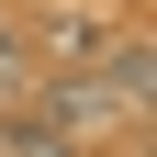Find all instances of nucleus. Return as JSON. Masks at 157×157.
I'll list each match as a JSON object with an SVG mask.
<instances>
[{"label": "nucleus", "mask_w": 157, "mask_h": 157, "mask_svg": "<svg viewBox=\"0 0 157 157\" xmlns=\"http://www.w3.org/2000/svg\"><path fill=\"white\" fill-rule=\"evenodd\" d=\"M0 157H78V135L56 124V112H11V135H0Z\"/></svg>", "instance_id": "nucleus-2"}, {"label": "nucleus", "mask_w": 157, "mask_h": 157, "mask_svg": "<svg viewBox=\"0 0 157 157\" xmlns=\"http://www.w3.org/2000/svg\"><path fill=\"white\" fill-rule=\"evenodd\" d=\"M101 90H112V112H146V90H157V45H146V34H124V45H112Z\"/></svg>", "instance_id": "nucleus-1"}, {"label": "nucleus", "mask_w": 157, "mask_h": 157, "mask_svg": "<svg viewBox=\"0 0 157 157\" xmlns=\"http://www.w3.org/2000/svg\"><path fill=\"white\" fill-rule=\"evenodd\" d=\"M11 90H23V34L0 23V101H11Z\"/></svg>", "instance_id": "nucleus-3"}]
</instances>
